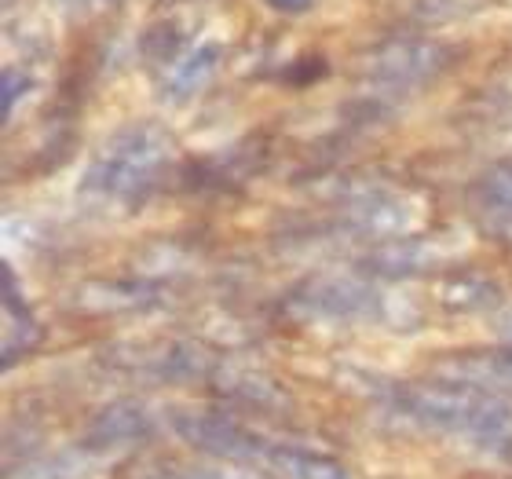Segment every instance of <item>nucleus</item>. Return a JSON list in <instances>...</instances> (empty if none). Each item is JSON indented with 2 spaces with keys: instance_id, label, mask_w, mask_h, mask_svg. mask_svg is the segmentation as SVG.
<instances>
[{
  "instance_id": "f03ea898",
  "label": "nucleus",
  "mask_w": 512,
  "mask_h": 479,
  "mask_svg": "<svg viewBox=\"0 0 512 479\" xmlns=\"http://www.w3.org/2000/svg\"><path fill=\"white\" fill-rule=\"evenodd\" d=\"M165 161H169V143L158 128H125L92 161L85 176V194L103 198V202L132 205L158 183Z\"/></svg>"
},
{
  "instance_id": "1a4fd4ad",
  "label": "nucleus",
  "mask_w": 512,
  "mask_h": 479,
  "mask_svg": "<svg viewBox=\"0 0 512 479\" xmlns=\"http://www.w3.org/2000/svg\"><path fill=\"white\" fill-rule=\"evenodd\" d=\"M264 465L286 472L289 479H359L344 461L330 458V454L304 447H282V443H271Z\"/></svg>"
},
{
  "instance_id": "423d86ee",
  "label": "nucleus",
  "mask_w": 512,
  "mask_h": 479,
  "mask_svg": "<svg viewBox=\"0 0 512 479\" xmlns=\"http://www.w3.org/2000/svg\"><path fill=\"white\" fill-rule=\"evenodd\" d=\"M472 216L491 238L512 245V161H498L472 183Z\"/></svg>"
},
{
  "instance_id": "ddd939ff",
  "label": "nucleus",
  "mask_w": 512,
  "mask_h": 479,
  "mask_svg": "<svg viewBox=\"0 0 512 479\" xmlns=\"http://www.w3.org/2000/svg\"><path fill=\"white\" fill-rule=\"evenodd\" d=\"M509 333H512V322H509Z\"/></svg>"
},
{
  "instance_id": "7ed1b4c3",
  "label": "nucleus",
  "mask_w": 512,
  "mask_h": 479,
  "mask_svg": "<svg viewBox=\"0 0 512 479\" xmlns=\"http://www.w3.org/2000/svg\"><path fill=\"white\" fill-rule=\"evenodd\" d=\"M172 432L198 454H213L227 461H267L264 436H256L253 428L238 425L235 417L213 414V410H172L169 414Z\"/></svg>"
},
{
  "instance_id": "9b49d317",
  "label": "nucleus",
  "mask_w": 512,
  "mask_h": 479,
  "mask_svg": "<svg viewBox=\"0 0 512 479\" xmlns=\"http://www.w3.org/2000/svg\"><path fill=\"white\" fill-rule=\"evenodd\" d=\"M439 297H443V304L450 311H483L502 304V289L494 286V282H487V278L461 275V278H447L443 289H439Z\"/></svg>"
},
{
  "instance_id": "f257e3e1",
  "label": "nucleus",
  "mask_w": 512,
  "mask_h": 479,
  "mask_svg": "<svg viewBox=\"0 0 512 479\" xmlns=\"http://www.w3.org/2000/svg\"><path fill=\"white\" fill-rule=\"evenodd\" d=\"M392 403L417 425L450 432L476 443L487 454L512 450V406L502 395L469 381H432L395 388Z\"/></svg>"
},
{
  "instance_id": "20e7f679",
  "label": "nucleus",
  "mask_w": 512,
  "mask_h": 479,
  "mask_svg": "<svg viewBox=\"0 0 512 479\" xmlns=\"http://www.w3.org/2000/svg\"><path fill=\"white\" fill-rule=\"evenodd\" d=\"M454 55L443 44L428 41H395L366 55V77L381 85H421L428 77H439Z\"/></svg>"
},
{
  "instance_id": "39448f33",
  "label": "nucleus",
  "mask_w": 512,
  "mask_h": 479,
  "mask_svg": "<svg viewBox=\"0 0 512 479\" xmlns=\"http://www.w3.org/2000/svg\"><path fill=\"white\" fill-rule=\"evenodd\" d=\"M293 300L308 315H326V319H363L377 311V293L359 278H311Z\"/></svg>"
},
{
  "instance_id": "6e6552de",
  "label": "nucleus",
  "mask_w": 512,
  "mask_h": 479,
  "mask_svg": "<svg viewBox=\"0 0 512 479\" xmlns=\"http://www.w3.org/2000/svg\"><path fill=\"white\" fill-rule=\"evenodd\" d=\"M161 300V289L147 278H114V282H92L77 293V304L85 311H147Z\"/></svg>"
},
{
  "instance_id": "9d476101",
  "label": "nucleus",
  "mask_w": 512,
  "mask_h": 479,
  "mask_svg": "<svg viewBox=\"0 0 512 479\" xmlns=\"http://www.w3.org/2000/svg\"><path fill=\"white\" fill-rule=\"evenodd\" d=\"M216 66H220V44L216 41H205L198 48H191L187 55H180L176 63L165 70V96L169 99H191L198 88L216 74Z\"/></svg>"
},
{
  "instance_id": "0eeeda50",
  "label": "nucleus",
  "mask_w": 512,
  "mask_h": 479,
  "mask_svg": "<svg viewBox=\"0 0 512 479\" xmlns=\"http://www.w3.org/2000/svg\"><path fill=\"white\" fill-rule=\"evenodd\" d=\"M154 432V421L139 403H114L107 406L103 414H96V421L88 425L85 432V450H118V447H132L139 439H147Z\"/></svg>"
},
{
  "instance_id": "f8f14e48",
  "label": "nucleus",
  "mask_w": 512,
  "mask_h": 479,
  "mask_svg": "<svg viewBox=\"0 0 512 479\" xmlns=\"http://www.w3.org/2000/svg\"><path fill=\"white\" fill-rule=\"evenodd\" d=\"M267 8L282 11V15H300V11L311 8V0H264Z\"/></svg>"
}]
</instances>
